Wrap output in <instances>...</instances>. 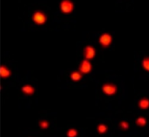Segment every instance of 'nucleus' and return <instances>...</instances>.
Segmentation results:
<instances>
[{"instance_id":"423d86ee","label":"nucleus","mask_w":149,"mask_h":137,"mask_svg":"<svg viewBox=\"0 0 149 137\" xmlns=\"http://www.w3.org/2000/svg\"><path fill=\"white\" fill-rule=\"evenodd\" d=\"M103 92L107 95H112L117 92V87L112 84H106L103 86Z\"/></svg>"},{"instance_id":"4468645a","label":"nucleus","mask_w":149,"mask_h":137,"mask_svg":"<svg viewBox=\"0 0 149 137\" xmlns=\"http://www.w3.org/2000/svg\"><path fill=\"white\" fill-rule=\"evenodd\" d=\"M77 135V130H74V129H70V130H68V137H76Z\"/></svg>"},{"instance_id":"ddd939ff","label":"nucleus","mask_w":149,"mask_h":137,"mask_svg":"<svg viewBox=\"0 0 149 137\" xmlns=\"http://www.w3.org/2000/svg\"><path fill=\"white\" fill-rule=\"evenodd\" d=\"M97 130H98L99 133L104 134V133H105L107 131V127L105 125H99L98 127H97Z\"/></svg>"},{"instance_id":"9d476101","label":"nucleus","mask_w":149,"mask_h":137,"mask_svg":"<svg viewBox=\"0 0 149 137\" xmlns=\"http://www.w3.org/2000/svg\"><path fill=\"white\" fill-rule=\"evenodd\" d=\"M22 91H23V92H24V93H26V94H27V95H31V94H33V93L34 89H33L31 85H27L23 86Z\"/></svg>"},{"instance_id":"0eeeda50","label":"nucleus","mask_w":149,"mask_h":137,"mask_svg":"<svg viewBox=\"0 0 149 137\" xmlns=\"http://www.w3.org/2000/svg\"><path fill=\"white\" fill-rule=\"evenodd\" d=\"M11 75V71L6 66H0V78H8Z\"/></svg>"},{"instance_id":"7ed1b4c3","label":"nucleus","mask_w":149,"mask_h":137,"mask_svg":"<svg viewBox=\"0 0 149 137\" xmlns=\"http://www.w3.org/2000/svg\"><path fill=\"white\" fill-rule=\"evenodd\" d=\"M111 41H112V37H111V35L109 34H103L100 36V38H99V42H100V44H101L103 47H104V48L110 46L111 43Z\"/></svg>"},{"instance_id":"9b49d317","label":"nucleus","mask_w":149,"mask_h":137,"mask_svg":"<svg viewBox=\"0 0 149 137\" xmlns=\"http://www.w3.org/2000/svg\"><path fill=\"white\" fill-rule=\"evenodd\" d=\"M136 123H137L139 126L143 127V126H145V125H146V119H145V118H143V117H139V118H138V119H137Z\"/></svg>"},{"instance_id":"f257e3e1","label":"nucleus","mask_w":149,"mask_h":137,"mask_svg":"<svg viewBox=\"0 0 149 137\" xmlns=\"http://www.w3.org/2000/svg\"><path fill=\"white\" fill-rule=\"evenodd\" d=\"M60 9L62 13H71L74 10V4L70 0H62L60 5Z\"/></svg>"},{"instance_id":"39448f33","label":"nucleus","mask_w":149,"mask_h":137,"mask_svg":"<svg viewBox=\"0 0 149 137\" xmlns=\"http://www.w3.org/2000/svg\"><path fill=\"white\" fill-rule=\"evenodd\" d=\"M95 55H96V50L93 47L87 46L84 48V56H85L86 60H91V59L94 58Z\"/></svg>"},{"instance_id":"20e7f679","label":"nucleus","mask_w":149,"mask_h":137,"mask_svg":"<svg viewBox=\"0 0 149 137\" xmlns=\"http://www.w3.org/2000/svg\"><path fill=\"white\" fill-rule=\"evenodd\" d=\"M92 68V66H91V63L90 62L89 60H84L81 62L80 64V67H79V70H80V72L81 73H84V74H87L89 73Z\"/></svg>"},{"instance_id":"dca6fc26","label":"nucleus","mask_w":149,"mask_h":137,"mask_svg":"<svg viewBox=\"0 0 149 137\" xmlns=\"http://www.w3.org/2000/svg\"><path fill=\"white\" fill-rule=\"evenodd\" d=\"M121 126H123L122 127H125V128H126V127H128V124H127V123H125V122H122V123H121Z\"/></svg>"},{"instance_id":"f03ea898","label":"nucleus","mask_w":149,"mask_h":137,"mask_svg":"<svg viewBox=\"0 0 149 137\" xmlns=\"http://www.w3.org/2000/svg\"><path fill=\"white\" fill-rule=\"evenodd\" d=\"M33 20L37 25H43L47 21V16L41 12H36L33 15Z\"/></svg>"},{"instance_id":"2eb2a0df","label":"nucleus","mask_w":149,"mask_h":137,"mask_svg":"<svg viewBox=\"0 0 149 137\" xmlns=\"http://www.w3.org/2000/svg\"><path fill=\"white\" fill-rule=\"evenodd\" d=\"M47 125H48V124H47V122H46V121H42V122L40 123L41 127H44V128H45V127H47Z\"/></svg>"},{"instance_id":"6e6552de","label":"nucleus","mask_w":149,"mask_h":137,"mask_svg":"<svg viewBox=\"0 0 149 137\" xmlns=\"http://www.w3.org/2000/svg\"><path fill=\"white\" fill-rule=\"evenodd\" d=\"M70 78L74 81H79L82 78V73L80 71H74L71 73Z\"/></svg>"},{"instance_id":"f8f14e48","label":"nucleus","mask_w":149,"mask_h":137,"mask_svg":"<svg viewBox=\"0 0 149 137\" xmlns=\"http://www.w3.org/2000/svg\"><path fill=\"white\" fill-rule=\"evenodd\" d=\"M142 65H143V68H145L146 71H149V58L144 59V61L142 62Z\"/></svg>"},{"instance_id":"1a4fd4ad","label":"nucleus","mask_w":149,"mask_h":137,"mask_svg":"<svg viewBox=\"0 0 149 137\" xmlns=\"http://www.w3.org/2000/svg\"><path fill=\"white\" fill-rule=\"evenodd\" d=\"M139 106L142 109H146L149 107V100L147 99H142L139 102Z\"/></svg>"}]
</instances>
